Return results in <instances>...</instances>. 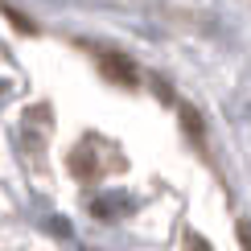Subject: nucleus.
Here are the masks:
<instances>
[{
	"label": "nucleus",
	"instance_id": "f257e3e1",
	"mask_svg": "<svg viewBox=\"0 0 251 251\" xmlns=\"http://www.w3.org/2000/svg\"><path fill=\"white\" fill-rule=\"evenodd\" d=\"M99 66H103V75H107L111 82H120V87H136V82H140L136 66H132L124 54H116V50H103V54H99Z\"/></svg>",
	"mask_w": 251,
	"mask_h": 251
},
{
	"label": "nucleus",
	"instance_id": "f03ea898",
	"mask_svg": "<svg viewBox=\"0 0 251 251\" xmlns=\"http://www.w3.org/2000/svg\"><path fill=\"white\" fill-rule=\"evenodd\" d=\"M70 169H75L82 181L87 177H95L99 173V161H95V144H78L75 152H70Z\"/></svg>",
	"mask_w": 251,
	"mask_h": 251
},
{
	"label": "nucleus",
	"instance_id": "7ed1b4c3",
	"mask_svg": "<svg viewBox=\"0 0 251 251\" xmlns=\"http://www.w3.org/2000/svg\"><path fill=\"white\" fill-rule=\"evenodd\" d=\"M181 128H185V136H190L194 144H202V136H206V132H202V120H198V111H194V107H181Z\"/></svg>",
	"mask_w": 251,
	"mask_h": 251
},
{
	"label": "nucleus",
	"instance_id": "20e7f679",
	"mask_svg": "<svg viewBox=\"0 0 251 251\" xmlns=\"http://www.w3.org/2000/svg\"><path fill=\"white\" fill-rule=\"evenodd\" d=\"M0 13H4L8 21H13V25L21 29V33H33V25H29V21H25V17H21V13H17V8H13V4H0Z\"/></svg>",
	"mask_w": 251,
	"mask_h": 251
},
{
	"label": "nucleus",
	"instance_id": "39448f33",
	"mask_svg": "<svg viewBox=\"0 0 251 251\" xmlns=\"http://www.w3.org/2000/svg\"><path fill=\"white\" fill-rule=\"evenodd\" d=\"M239 239H243V251H251V226L239 223Z\"/></svg>",
	"mask_w": 251,
	"mask_h": 251
},
{
	"label": "nucleus",
	"instance_id": "423d86ee",
	"mask_svg": "<svg viewBox=\"0 0 251 251\" xmlns=\"http://www.w3.org/2000/svg\"><path fill=\"white\" fill-rule=\"evenodd\" d=\"M190 247H194V251H214V247H210V243H206V239H198V235H194V239H190Z\"/></svg>",
	"mask_w": 251,
	"mask_h": 251
}]
</instances>
